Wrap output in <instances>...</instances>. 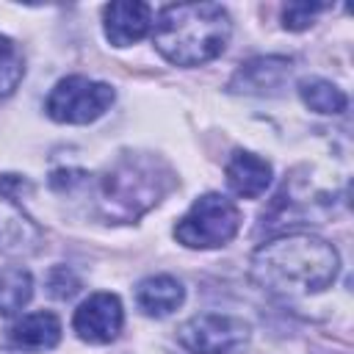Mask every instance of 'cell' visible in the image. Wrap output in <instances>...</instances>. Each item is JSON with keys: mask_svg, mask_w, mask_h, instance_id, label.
I'll list each match as a JSON object with an SVG mask.
<instances>
[{"mask_svg": "<svg viewBox=\"0 0 354 354\" xmlns=\"http://www.w3.org/2000/svg\"><path fill=\"white\" fill-rule=\"evenodd\" d=\"M185 299L183 285L169 277V274H158V277H147L138 288H136V301L147 315H169L174 313Z\"/></svg>", "mask_w": 354, "mask_h": 354, "instance_id": "obj_13", "label": "cell"}, {"mask_svg": "<svg viewBox=\"0 0 354 354\" xmlns=\"http://www.w3.org/2000/svg\"><path fill=\"white\" fill-rule=\"evenodd\" d=\"M124 324V310L119 296L113 293H94L88 296L72 318V326L80 340L86 343H111Z\"/></svg>", "mask_w": 354, "mask_h": 354, "instance_id": "obj_7", "label": "cell"}, {"mask_svg": "<svg viewBox=\"0 0 354 354\" xmlns=\"http://www.w3.org/2000/svg\"><path fill=\"white\" fill-rule=\"evenodd\" d=\"M337 252L318 235L290 232L263 243L252 257V277L282 296H307L337 277Z\"/></svg>", "mask_w": 354, "mask_h": 354, "instance_id": "obj_1", "label": "cell"}, {"mask_svg": "<svg viewBox=\"0 0 354 354\" xmlns=\"http://www.w3.org/2000/svg\"><path fill=\"white\" fill-rule=\"evenodd\" d=\"M22 75H25V61L19 47L11 39L0 36V97H8L19 86Z\"/></svg>", "mask_w": 354, "mask_h": 354, "instance_id": "obj_16", "label": "cell"}, {"mask_svg": "<svg viewBox=\"0 0 354 354\" xmlns=\"http://www.w3.org/2000/svg\"><path fill=\"white\" fill-rule=\"evenodd\" d=\"M75 290H77V279L72 277L69 268H55V271L50 274V293H53V296L69 299Z\"/></svg>", "mask_w": 354, "mask_h": 354, "instance_id": "obj_18", "label": "cell"}, {"mask_svg": "<svg viewBox=\"0 0 354 354\" xmlns=\"http://www.w3.org/2000/svg\"><path fill=\"white\" fill-rule=\"evenodd\" d=\"M299 94H301L304 105L318 113H343L346 111V94L329 80H321V77L301 80Z\"/></svg>", "mask_w": 354, "mask_h": 354, "instance_id": "obj_15", "label": "cell"}, {"mask_svg": "<svg viewBox=\"0 0 354 354\" xmlns=\"http://www.w3.org/2000/svg\"><path fill=\"white\" fill-rule=\"evenodd\" d=\"M227 174V185L243 196V199H257L260 194H266L268 183H271V163L257 158L254 152H235L224 169Z\"/></svg>", "mask_w": 354, "mask_h": 354, "instance_id": "obj_11", "label": "cell"}, {"mask_svg": "<svg viewBox=\"0 0 354 354\" xmlns=\"http://www.w3.org/2000/svg\"><path fill=\"white\" fill-rule=\"evenodd\" d=\"M8 340L14 348L22 351H44L53 348L61 340V321L53 313H30L22 315L19 321H14V326L8 329Z\"/></svg>", "mask_w": 354, "mask_h": 354, "instance_id": "obj_12", "label": "cell"}, {"mask_svg": "<svg viewBox=\"0 0 354 354\" xmlns=\"http://www.w3.org/2000/svg\"><path fill=\"white\" fill-rule=\"evenodd\" d=\"M113 102V88L100 80H88L83 75H72L55 83L50 91L44 111L55 122L66 124H88L100 119Z\"/></svg>", "mask_w": 354, "mask_h": 354, "instance_id": "obj_5", "label": "cell"}, {"mask_svg": "<svg viewBox=\"0 0 354 354\" xmlns=\"http://www.w3.org/2000/svg\"><path fill=\"white\" fill-rule=\"evenodd\" d=\"M39 243H41L39 227L6 191V180H0V252L30 254L39 249Z\"/></svg>", "mask_w": 354, "mask_h": 354, "instance_id": "obj_8", "label": "cell"}, {"mask_svg": "<svg viewBox=\"0 0 354 354\" xmlns=\"http://www.w3.org/2000/svg\"><path fill=\"white\" fill-rule=\"evenodd\" d=\"M33 296V279L19 266L0 268V315L19 313Z\"/></svg>", "mask_w": 354, "mask_h": 354, "instance_id": "obj_14", "label": "cell"}, {"mask_svg": "<svg viewBox=\"0 0 354 354\" xmlns=\"http://www.w3.org/2000/svg\"><path fill=\"white\" fill-rule=\"evenodd\" d=\"M324 8H326L324 3H288L282 11V19H285L282 25L288 30H304L313 25L315 14H321Z\"/></svg>", "mask_w": 354, "mask_h": 354, "instance_id": "obj_17", "label": "cell"}, {"mask_svg": "<svg viewBox=\"0 0 354 354\" xmlns=\"http://www.w3.org/2000/svg\"><path fill=\"white\" fill-rule=\"evenodd\" d=\"M177 340L191 354H235L249 340V324L235 315L205 313L185 321L177 332Z\"/></svg>", "mask_w": 354, "mask_h": 354, "instance_id": "obj_6", "label": "cell"}, {"mask_svg": "<svg viewBox=\"0 0 354 354\" xmlns=\"http://www.w3.org/2000/svg\"><path fill=\"white\" fill-rule=\"evenodd\" d=\"M152 41L171 64L199 66L224 53L230 41V17L218 3L166 6L155 22Z\"/></svg>", "mask_w": 354, "mask_h": 354, "instance_id": "obj_2", "label": "cell"}, {"mask_svg": "<svg viewBox=\"0 0 354 354\" xmlns=\"http://www.w3.org/2000/svg\"><path fill=\"white\" fill-rule=\"evenodd\" d=\"M288 75H290L288 58H254L241 64L230 88L246 91V94H277L285 86Z\"/></svg>", "mask_w": 354, "mask_h": 354, "instance_id": "obj_10", "label": "cell"}, {"mask_svg": "<svg viewBox=\"0 0 354 354\" xmlns=\"http://www.w3.org/2000/svg\"><path fill=\"white\" fill-rule=\"evenodd\" d=\"M102 17H105V36L116 47L141 41L152 28V8L147 3H111L105 6Z\"/></svg>", "mask_w": 354, "mask_h": 354, "instance_id": "obj_9", "label": "cell"}, {"mask_svg": "<svg viewBox=\"0 0 354 354\" xmlns=\"http://www.w3.org/2000/svg\"><path fill=\"white\" fill-rule=\"evenodd\" d=\"M169 188V169L147 155H127L100 177L97 205L108 221H133Z\"/></svg>", "mask_w": 354, "mask_h": 354, "instance_id": "obj_3", "label": "cell"}, {"mask_svg": "<svg viewBox=\"0 0 354 354\" xmlns=\"http://www.w3.org/2000/svg\"><path fill=\"white\" fill-rule=\"evenodd\" d=\"M238 227H241L238 205L221 194H205L177 221L174 238L188 249H213L232 241Z\"/></svg>", "mask_w": 354, "mask_h": 354, "instance_id": "obj_4", "label": "cell"}]
</instances>
